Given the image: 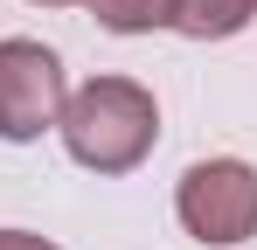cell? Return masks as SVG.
<instances>
[{
    "label": "cell",
    "mask_w": 257,
    "mask_h": 250,
    "mask_svg": "<svg viewBox=\"0 0 257 250\" xmlns=\"http://www.w3.org/2000/svg\"><path fill=\"white\" fill-rule=\"evenodd\" d=\"M63 146H70V160L90 167V174H125L153 153V139H160V104H153V90L132 77H90L70 104H63Z\"/></svg>",
    "instance_id": "obj_1"
},
{
    "label": "cell",
    "mask_w": 257,
    "mask_h": 250,
    "mask_svg": "<svg viewBox=\"0 0 257 250\" xmlns=\"http://www.w3.org/2000/svg\"><path fill=\"white\" fill-rule=\"evenodd\" d=\"M181 229L195 243H243L257 236V167L243 160H202L181 174Z\"/></svg>",
    "instance_id": "obj_2"
},
{
    "label": "cell",
    "mask_w": 257,
    "mask_h": 250,
    "mask_svg": "<svg viewBox=\"0 0 257 250\" xmlns=\"http://www.w3.org/2000/svg\"><path fill=\"white\" fill-rule=\"evenodd\" d=\"M63 104V63L42 42H0V139H42Z\"/></svg>",
    "instance_id": "obj_3"
},
{
    "label": "cell",
    "mask_w": 257,
    "mask_h": 250,
    "mask_svg": "<svg viewBox=\"0 0 257 250\" xmlns=\"http://www.w3.org/2000/svg\"><path fill=\"white\" fill-rule=\"evenodd\" d=\"M257 14V0H174V28L195 42H222Z\"/></svg>",
    "instance_id": "obj_4"
},
{
    "label": "cell",
    "mask_w": 257,
    "mask_h": 250,
    "mask_svg": "<svg viewBox=\"0 0 257 250\" xmlns=\"http://www.w3.org/2000/svg\"><path fill=\"white\" fill-rule=\"evenodd\" d=\"M90 14H97L111 35H153V28H174V0H90Z\"/></svg>",
    "instance_id": "obj_5"
},
{
    "label": "cell",
    "mask_w": 257,
    "mask_h": 250,
    "mask_svg": "<svg viewBox=\"0 0 257 250\" xmlns=\"http://www.w3.org/2000/svg\"><path fill=\"white\" fill-rule=\"evenodd\" d=\"M0 250H56V243H42V236H28V229H0Z\"/></svg>",
    "instance_id": "obj_6"
},
{
    "label": "cell",
    "mask_w": 257,
    "mask_h": 250,
    "mask_svg": "<svg viewBox=\"0 0 257 250\" xmlns=\"http://www.w3.org/2000/svg\"><path fill=\"white\" fill-rule=\"evenodd\" d=\"M35 7H70V0H35Z\"/></svg>",
    "instance_id": "obj_7"
}]
</instances>
